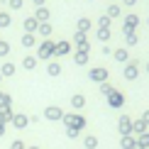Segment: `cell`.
Instances as JSON below:
<instances>
[{
  "label": "cell",
  "instance_id": "obj_1",
  "mask_svg": "<svg viewBox=\"0 0 149 149\" xmlns=\"http://www.w3.org/2000/svg\"><path fill=\"white\" fill-rule=\"evenodd\" d=\"M12 120H15V125H17V127H24V125H27V117H22V115H15Z\"/></svg>",
  "mask_w": 149,
  "mask_h": 149
},
{
  "label": "cell",
  "instance_id": "obj_2",
  "mask_svg": "<svg viewBox=\"0 0 149 149\" xmlns=\"http://www.w3.org/2000/svg\"><path fill=\"white\" fill-rule=\"evenodd\" d=\"M12 149H24V147H22V142H15V144H12Z\"/></svg>",
  "mask_w": 149,
  "mask_h": 149
},
{
  "label": "cell",
  "instance_id": "obj_3",
  "mask_svg": "<svg viewBox=\"0 0 149 149\" xmlns=\"http://www.w3.org/2000/svg\"><path fill=\"white\" fill-rule=\"evenodd\" d=\"M3 132H5V127H3V120H0V137H3Z\"/></svg>",
  "mask_w": 149,
  "mask_h": 149
},
{
  "label": "cell",
  "instance_id": "obj_4",
  "mask_svg": "<svg viewBox=\"0 0 149 149\" xmlns=\"http://www.w3.org/2000/svg\"><path fill=\"white\" fill-rule=\"evenodd\" d=\"M3 100H5V95H3V93H0V103H3Z\"/></svg>",
  "mask_w": 149,
  "mask_h": 149
}]
</instances>
